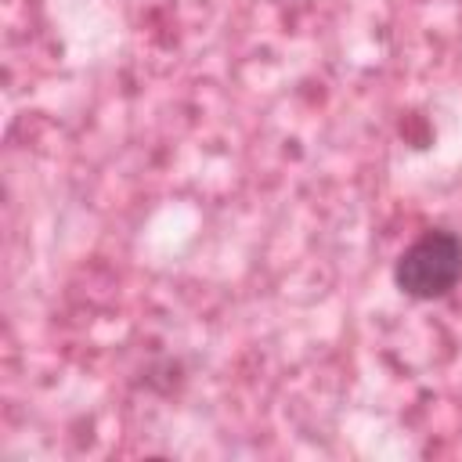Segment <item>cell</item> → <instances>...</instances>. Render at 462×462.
<instances>
[{"label":"cell","instance_id":"obj_1","mask_svg":"<svg viewBox=\"0 0 462 462\" xmlns=\"http://www.w3.org/2000/svg\"><path fill=\"white\" fill-rule=\"evenodd\" d=\"M462 282V235L430 227L393 260V285L419 303L444 300Z\"/></svg>","mask_w":462,"mask_h":462}]
</instances>
